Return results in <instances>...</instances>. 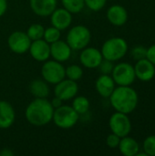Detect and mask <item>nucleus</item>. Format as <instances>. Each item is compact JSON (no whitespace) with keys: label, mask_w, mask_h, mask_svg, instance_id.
<instances>
[{"label":"nucleus","mask_w":155,"mask_h":156,"mask_svg":"<svg viewBox=\"0 0 155 156\" xmlns=\"http://www.w3.org/2000/svg\"><path fill=\"white\" fill-rule=\"evenodd\" d=\"M29 91L35 98H48L49 95L48 85L42 80H33L29 85Z\"/></svg>","instance_id":"obj_21"},{"label":"nucleus","mask_w":155,"mask_h":156,"mask_svg":"<svg viewBox=\"0 0 155 156\" xmlns=\"http://www.w3.org/2000/svg\"><path fill=\"white\" fill-rule=\"evenodd\" d=\"M112 108L125 114L132 113L138 106L139 96L137 91L131 86H119L115 88L109 97Z\"/></svg>","instance_id":"obj_1"},{"label":"nucleus","mask_w":155,"mask_h":156,"mask_svg":"<svg viewBox=\"0 0 155 156\" xmlns=\"http://www.w3.org/2000/svg\"><path fill=\"white\" fill-rule=\"evenodd\" d=\"M79 90V86L76 81L71 80H62L56 84L54 94L56 97L59 98L63 101H69L74 98Z\"/></svg>","instance_id":"obj_10"},{"label":"nucleus","mask_w":155,"mask_h":156,"mask_svg":"<svg viewBox=\"0 0 155 156\" xmlns=\"http://www.w3.org/2000/svg\"><path fill=\"white\" fill-rule=\"evenodd\" d=\"M16 113L12 105L5 101H0V129H8L15 122Z\"/></svg>","instance_id":"obj_18"},{"label":"nucleus","mask_w":155,"mask_h":156,"mask_svg":"<svg viewBox=\"0 0 155 156\" xmlns=\"http://www.w3.org/2000/svg\"><path fill=\"white\" fill-rule=\"evenodd\" d=\"M79 114L69 105H61L54 110L52 121L60 129H70L79 121Z\"/></svg>","instance_id":"obj_4"},{"label":"nucleus","mask_w":155,"mask_h":156,"mask_svg":"<svg viewBox=\"0 0 155 156\" xmlns=\"http://www.w3.org/2000/svg\"><path fill=\"white\" fill-rule=\"evenodd\" d=\"M91 34L90 29L82 25L73 27L67 35V43L74 50H81L88 47L90 42Z\"/></svg>","instance_id":"obj_5"},{"label":"nucleus","mask_w":155,"mask_h":156,"mask_svg":"<svg viewBox=\"0 0 155 156\" xmlns=\"http://www.w3.org/2000/svg\"><path fill=\"white\" fill-rule=\"evenodd\" d=\"M44 32H45V28H44V27L42 25H40V24H33L27 28L26 35L31 39V41H34V40L43 38Z\"/></svg>","instance_id":"obj_24"},{"label":"nucleus","mask_w":155,"mask_h":156,"mask_svg":"<svg viewBox=\"0 0 155 156\" xmlns=\"http://www.w3.org/2000/svg\"><path fill=\"white\" fill-rule=\"evenodd\" d=\"M81 64L88 69H96L103 59L101 52L95 48H85L80 54Z\"/></svg>","instance_id":"obj_12"},{"label":"nucleus","mask_w":155,"mask_h":156,"mask_svg":"<svg viewBox=\"0 0 155 156\" xmlns=\"http://www.w3.org/2000/svg\"><path fill=\"white\" fill-rule=\"evenodd\" d=\"M103 58L117 61L122 59L128 52V43L127 41L119 37H111L107 39L101 47L100 50Z\"/></svg>","instance_id":"obj_3"},{"label":"nucleus","mask_w":155,"mask_h":156,"mask_svg":"<svg viewBox=\"0 0 155 156\" xmlns=\"http://www.w3.org/2000/svg\"><path fill=\"white\" fill-rule=\"evenodd\" d=\"M146 52H147V48H144L143 46H136L132 49L131 56L135 61H137V60L145 58H146Z\"/></svg>","instance_id":"obj_28"},{"label":"nucleus","mask_w":155,"mask_h":156,"mask_svg":"<svg viewBox=\"0 0 155 156\" xmlns=\"http://www.w3.org/2000/svg\"><path fill=\"white\" fill-rule=\"evenodd\" d=\"M54 108L46 98H36L26 109V121L35 126H43L52 121Z\"/></svg>","instance_id":"obj_2"},{"label":"nucleus","mask_w":155,"mask_h":156,"mask_svg":"<svg viewBox=\"0 0 155 156\" xmlns=\"http://www.w3.org/2000/svg\"><path fill=\"white\" fill-rule=\"evenodd\" d=\"M0 154L4 156L13 155V153H12V152H10V151H9V150H7V149H5L4 151H2V152L0 153Z\"/></svg>","instance_id":"obj_35"},{"label":"nucleus","mask_w":155,"mask_h":156,"mask_svg":"<svg viewBox=\"0 0 155 156\" xmlns=\"http://www.w3.org/2000/svg\"><path fill=\"white\" fill-rule=\"evenodd\" d=\"M109 125L112 133L117 134L121 138L125 137L132 132V122L128 114L116 112H114L109 121Z\"/></svg>","instance_id":"obj_8"},{"label":"nucleus","mask_w":155,"mask_h":156,"mask_svg":"<svg viewBox=\"0 0 155 156\" xmlns=\"http://www.w3.org/2000/svg\"><path fill=\"white\" fill-rule=\"evenodd\" d=\"M113 67H114V65H113L112 61L103 58L98 68H99V70H100V72L101 74L111 75V72H112Z\"/></svg>","instance_id":"obj_30"},{"label":"nucleus","mask_w":155,"mask_h":156,"mask_svg":"<svg viewBox=\"0 0 155 156\" xmlns=\"http://www.w3.org/2000/svg\"><path fill=\"white\" fill-rule=\"evenodd\" d=\"M85 2V5L92 11H100L101 10L106 3H107V0H84Z\"/></svg>","instance_id":"obj_29"},{"label":"nucleus","mask_w":155,"mask_h":156,"mask_svg":"<svg viewBox=\"0 0 155 156\" xmlns=\"http://www.w3.org/2000/svg\"><path fill=\"white\" fill-rule=\"evenodd\" d=\"M71 55V48L66 41L58 40L50 45V56L58 62L67 61Z\"/></svg>","instance_id":"obj_16"},{"label":"nucleus","mask_w":155,"mask_h":156,"mask_svg":"<svg viewBox=\"0 0 155 156\" xmlns=\"http://www.w3.org/2000/svg\"><path fill=\"white\" fill-rule=\"evenodd\" d=\"M72 108L80 115L85 114L88 112L90 109V101L89 100L84 96H79L76 97L72 102Z\"/></svg>","instance_id":"obj_22"},{"label":"nucleus","mask_w":155,"mask_h":156,"mask_svg":"<svg viewBox=\"0 0 155 156\" xmlns=\"http://www.w3.org/2000/svg\"><path fill=\"white\" fill-rule=\"evenodd\" d=\"M118 148L121 154L124 156H136V154L140 152L138 142L134 138L128 135L121 138Z\"/></svg>","instance_id":"obj_20"},{"label":"nucleus","mask_w":155,"mask_h":156,"mask_svg":"<svg viewBox=\"0 0 155 156\" xmlns=\"http://www.w3.org/2000/svg\"><path fill=\"white\" fill-rule=\"evenodd\" d=\"M28 50L31 57L37 61H46L50 57V45L43 38L32 41Z\"/></svg>","instance_id":"obj_13"},{"label":"nucleus","mask_w":155,"mask_h":156,"mask_svg":"<svg viewBox=\"0 0 155 156\" xmlns=\"http://www.w3.org/2000/svg\"><path fill=\"white\" fill-rule=\"evenodd\" d=\"M31 42L26 33L22 31L13 32L7 39L9 48L16 54H24L28 51Z\"/></svg>","instance_id":"obj_9"},{"label":"nucleus","mask_w":155,"mask_h":156,"mask_svg":"<svg viewBox=\"0 0 155 156\" xmlns=\"http://www.w3.org/2000/svg\"><path fill=\"white\" fill-rule=\"evenodd\" d=\"M50 102H51V104H52L53 108H54V109H56V108H58L59 106H61V105H62L63 101H62V100H60L59 98H58V97H56V96H55V98H54Z\"/></svg>","instance_id":"obj_34"},{"label":"nucleus","mask_w":155,"mask_h":156,"mask_svg":"<svg viewBox=\"0 0 155 156\" xmlns=\"http://www.w3.org/2000/svg\"><path fill=\"white\" fill-rule=\"evenodd\" d=\"M146 58L151 61L155 66V44L152 45L151 47H149L147 48V52H146Z\"/></svg>","instance_id":"obj_32"},{"label":"nucleus","mask_w":155,"mask_h":156,"mask_svg":"<svg viewBox=\"0 0 155 156\" xmlns=\"http://www.w3.org/2000/svg\"><path fill=\"white\" fill-rule=\"evenodd\" d=\"M134 67L135 76L141 81H150L155 76V66L146 58L137 60Z\"/></svg>","instance_id":"obj_11"},{"label":"nucleus","mask_w":155,"mask_h":156,"mask_svg":"<svg viewBox=\"0 0 155 156\" xmlns=\"http://www.w3.org/2000/svg\"><path fill=\"white\" fill-rule=\"evenodd\" d=\"M96 90L103 98H109L115 89V82L111 75L101 74L95 83Z\"/></svg>","instance_id":"obj_19"},{"label":"nucleus","mask_w":155,"mask_h":156,"mask_svg":"<svg viewBox=\"0 0 155 156\" xmlns=\"http://www.w3.org/2000/svg\"><path fill=\"white\" fill-rule=\"evenodd\" d=\"M61 3L64 8L71 14L79 13L85 5L84 0H61Z\"/></svg>","instance_id":"obj_23"},{"label":"nucleus","mask_w":155,"mask_h":156,"mask_svg":"<svg viewBox=\"0 0 155 156\" xmlns=\"http://www.w3.org/2000/svg\"><path fill=\"white\" fill-rule=\"evenodd\" d=\"M6 9H7V1L0 0V17L5 13Z\"/></svg>","instance_id":"obj_33"},{"label":"nucleus","mask_w":155,"mask_h":156,"mask_svg":"<svg viewBox=\"0 0 155 156\" xmlns=\"http://www.w3.org/2000/svg\"><path fill=\"white\" fill-rule=\"evenodd\" d=\"M58 0H30L32 11L39 16H48L57 8Z\"/></svg>","instance_id":"obj_17"},{"label":"nucleus","mask_w":155,"mask_h":156,"mask_svg":"<svg viewBox=\"0 0 155 156\" xmlns=\"http://www.w3.org/2000/svg\"><path fill=\"white\" fill-rule=\"evenodd\" d=\"M111 77L118 86H131L135 79L134 67L127 62H121L113 67Z\"/></svg>","instance_id":"obj_6"},{"label":"nucleus","mask_w":155,"mask_h":156,"mask_svg":"<svg viewBox=\"0 0 155 156\" xmlns=\"http://www.w3.org/2000/svg\"><path fill=\"white\" fill-rule=\"evenodd\" d=\"M44 40H46L48 44H52L60 38V30L58 29L55 27H50L45 29L44 36H43Z\"/></svg>","instance_id":"obj_26"},{"label":"nucleus","mask_w":155,"mask_h":156,"mask_svg":"<svg viewBox=\"0 0 155 156\" xmlns=\"http://www.w3.org/2000/svg\"><path fill=\"white\" fill-rule=\"evenodd\" d=\"M143 148L147 156H155V135H150L145 138Z\"/></svg>","instance_id":"obj_27"},{"label":"nucleus","mask_w":155,"mask_h":156,"mask_svg":"<svg viewBox=\"0 0 155 156\" xmlns=\"http://www.w3.org/2000/svg\"><path fill=\"white\" fill-rule=\"evenodd\" d=\"M120 141H121V137L118 136L117 134L115 133H111L107 136V139H106V144L107 145L110 147V148H117L120 144Z\"/></svg>","instance_id":"obj_31"},{"label":"nucleus","mask_w":155,"mask_h":156,"mask_svg":"<svg viewBox=\"0 0 155 156\" xmlns=\"http://www.w3.org/2000/svg\"><path fill=\"white\" fill-rule=\"evenodd\" d=\"M41 74L45 81L50 84L56 85L59 81L65 79V68L57 60L46 61L41 69Z\"/></svg>","instance_id":"obj_7"},{"label":"nucleus","mask_w":155,"mask_h":156,"mask_svg":"<svg viewBox=\"0 0 155 156\" xmlns=\"http://www.w3.org/2000/svg\"><path fill=\"white\" fill-rule=\"evenodd\" d=\"M65 73L66 77L69 80L77 81L81 79L83 75V70L81 67H79V65H70L67 69H65Z\"/></svg>","instance_id":"obj_25"},{"label":"nucleus","mask_w":155,"mask_h":156,"mask_svg":"<svg viewBox=\"0 0 155 156\" xmlns=\"http://www.w3.org/2000/svg\"><path fill=\"white\" fill-rule=\"evenodd\" d=\"M50 21L53 27L59 30H64L69 27L72 22L71 13L65 8H56L50 15Z\"/></svg>","instance_id":"obj_15"},{"label":"nucleus","mask_w":155,"mask_h":156,"mask_svg":"<svg viewBox=\"0 0 155 156\" xmlns=\"http://www.w3.org/2000/svg\"><path fill=\"white\" fill-rule=\"evenodd\" d=\"M107 18L111 24L116 27H122L128 21V12L121 5H113L107 10Z\"/></svg>","instance_id":"obj_14"}]
</instances>
